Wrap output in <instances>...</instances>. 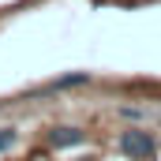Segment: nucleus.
I'll return each instance as SVG.
<instances>
[{
	"label": "nucleus",
	"mask_w": 161,
	"mask_h": 161,
	"mask_svg": "<svg viewBox=\"0 0 161 161\" xmlns=\"http://www.w3.org/2000/svg\"><path fill=\"white\" fill-rule=\"evenodd\" d=\"M11 142H15V131H0V150H8Z\"/></svg>",
	"instance_id": "nucleus-4"
},
{
	"label": "nucleus",
	"mask_w": 161,
	"mask_h": 161,
	"mask_svg": "<svg viewBox=\"0 0 161 161\" xmlns=\"http://www.w3.org/2000/svg\"><path fill=\"white\" fill-rule=\"evenodd\" d=\"M86 82V71H75V75H64V79H56V86H79Z\"/></svg>",
	"instance_id": "nucleus-3"
},
{
	"label": "nucleus",
	"mask_w": 161,
	"mask_h": 161,
	"mask_svg": "<svg viewBox=\"0 0 161 161\" xmlns=\"http://www.w3.org/2000/svg\"><path fill=\"white\" fill-rule=\"evenodd\" d=\"M120 150L127 158H150L154 154V139L146 131H124L120 135Z\"/></svg>",
	"instance_id": "nucleus-1"
},
{
	"label": "nucleus",
	"mask_w": 161,
	"mask_h": 161,
	"mask_svg": "<svg viewBox=\"0 0 161 161\" xmlns=\"http://www.w3.org/2000/svg\"><path fill=\"white\" fill-rule=\"evenodd\" d=\"M82 139H86V135H82L79 127H53V131H49V142H53L56 150H60V146H79Z\"/></svg>",
	"instance_id": "nucleus-2"
}]
</instances>
